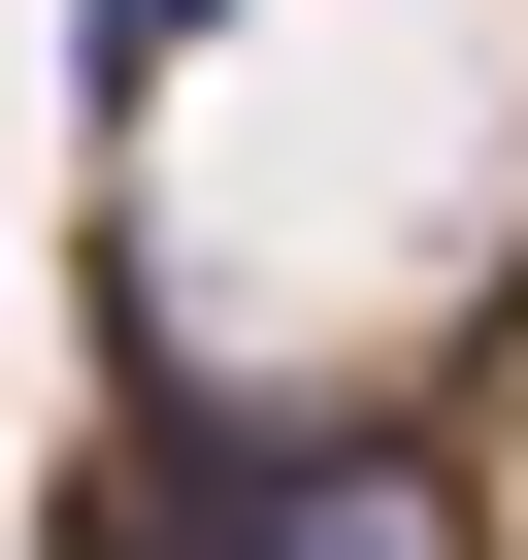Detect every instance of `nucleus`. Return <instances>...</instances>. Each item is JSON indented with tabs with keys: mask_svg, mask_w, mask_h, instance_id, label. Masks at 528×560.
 Segmentation results:
<instances>
[{
	"mask_svg": "<svg viewBox=\"0 0 528 560\" xmlns=\"http://www.w3.org/2000/svg\"><path fill=\"white\" fill-rule=\"evenodd\" d=\"M67 560H231V494H198V429H165V462H133V494H100Z\"/></svg>",
	"mask_w": 528,
	"mask_h": 560,
	"instance_id": "f257e3e1",
	"label": "nucleus"
}]
</instances>
